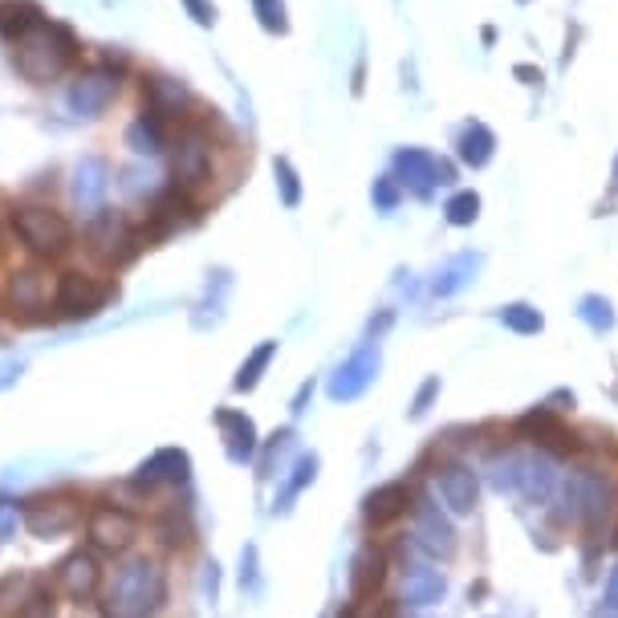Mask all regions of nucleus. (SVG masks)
<instances>
[{
    "mask_svg": "<svg viewBox=\"0 0 618 618\" xmlns=\"http://www.w3.org/2000/svg\"><path fill=\"white\" fill-rule=\"evenodd\" d=\"M512 74H517V77H526L529 86H541V70H533V65H517Z\"/></svg>",
    "mask_w": 618,
    "mask_h": 618,
    "instance_id": "nucleus-54",
    "label": "nucleus"
},
{
    "mask_svg": "<svg viewBox=\"0 0 618 618\" xmlns=\"http://www.w3.org/2000/svg\"><path fill=\"white\" fill-rule=\"evenodd\" d=\"M277 346H281L277 338H264L248 350L245 362L236 367V379H232V391H236V395H248V391H257V386H261V379L269 374L273 358H277Z\"/></svg>",
    "mask_w": 618,
    "mask_h": 618,
    "instance_id": "nucleus-32",
    "label": "nucleus"
},
{
    "mask_svg": "<svg viewBox=\"0 0 618 618\" xmlns=\"http://www.w3.org/2000/svg\"><path fill=\"white\" fill-rule=\"evenodd\" d=\"M371 203H374V212H383V217L399 212V203H403L399 180H395V175H379L371 184Z\"/></svg>",
    "mask_w": 618,
    "mask_h": 618,
    "instance_id": "nucleus-45",
    "label": "nucleus"
},
{
    "mask_svg": "<svg viewBox=\"0 0 618 618\" xmlns=\"http://www.w3.org/2000/svg\"><path fill=\"white\" fill-rule=\"evenodd\" d=\"M273 180H277L281 203H285V208H297V203H301V175H297L294 159L277 154V159H273Z\"/></svg>",
    "mask_w": 618,
    "mask_h": 618,
    "instance_id": "nucleus-43",
    "label": "nucleus"
},
{
    "mask_svg": "<svg viewBox=\"0 0 618 618\" xmlns=\"http://www.w3.org/2000/svg\"><path fill=\"white\" fill-rule=\"evenodd\" d=\"M53 285H58V273H49L41 261L21 264L4 277V289H0V301L4 309H13L16 318L25 322H41L46 313L41 309H53Z\"/></svg>",
    "mask_w": 618,
    "mask_h": 618,
    "instance_id": "nucleus-14",
    "label": "nucleus"
},
{
    "mask_svg": "<svg viewBox=\"0 0 618 618\" xmlns=\"http://www.w3.org/2000/svg\"><path fill=\"white\" fill-rule=\"evenodd\" d=\"M9 232L33 261H58L74 248V224L53 203L29 200L9 208Z\"/></svg>",
    "mask_w": 618,
    "mask_h": 618,
    "instance_id": "nucleus-4",
    "label": "nucleus"
},
{
    "mask_svg": "<svg viewBox=\"0 0 618 618\" xmlns=\"http://www.w3.org/2000/svg\"><path fill=\"white\" fill-rule=\"evenodd\" d=\"M86 509H90V500L74 489H58V493H37L25 500V517H21V526L25 533L37 541H62L70 533L82 529L86 521Z\"/></svg>",
    "mask_w": 618,
    "mask_h": 618,
    "instance_id": "nucleus-6",
    "label": "nucleus"
},
{
    "mask_svg": "<svg viewBox=\"0 0 618 618\" xmlns=\"http://www.w3.org/2000/svg\"><path fill=\"white\" fill-rule=\"evenodd\" d=\"M318 472H322V456H318V452H297L294 464L281 472V484H277V493H273V512L285 517V512L294 509L297 496L306 493V489H313Z\"/></svg>",
    "mask_w": 618,
    "mask_h": 618,
    "instance_id": "nucleus-25",
    "label": "nucleus"
},
{
    "mask_svg": "<svg viewBox=\"0 0 618 618\" xmlns=\"http://www.w3.org/2000/svg\"><path fill=\"white\" fill-rule=\"evenodd\" d=\"M58 590H53V582L49 578H41L37 582V590L29 594V603L16 610V618H58Z\"/></svg>",
    "mask_w": 618,
    "mask_h": 618,
    "instance_id": "nucleus-44",
    "label": "nucleus"
},
{
    "mask_svg": "<svg viewBox=\"0 0 618 618\" xmlns=\"http://www.w3.org/2000/svg\"><path fill=\"white\" fill-rule=\"evenodd\" d=\"M432 489L440 496V505L452 512V517H472L480 500V472L460 456H448V460L435 464L432 472Z\"/></svg>",
    "mask_w": 618,
    "mask_h": 618,
    "instance_id": "nucleus-18",
    "label": "nucleus"
},
{
    "mask_svg": "<svg viewBox=\"0 0 618 618\" xmlns=\"http://www.w3.org/2000/svg\"><path fill=\"white\" fill-rule=\"evenodd\" d=\"M16 374H21V362H9V367H0V386H4V383H13Z\"/></svg>",
    "mask_w": 618,
    "mask_h": 618,
    "instance_id": "nucleus-55",
    "label": "nucleus"
},
{
    "mask_svg": "<svg viewBox=\"0 0 618 618\" xmlns=\"http://www.w3.org/2000/svg\"><path fill=\"white\" fill-rule=\"evenodd\" d=\"M77 53H82V46H77L74 29L46 16L37 29L25 33L13 46V70L29 86H53L74 70Z\"/></svg>",
    "mask_w": 618,
    "mask_h": 618,
    "instance_id": "nucleus-3",
    "label": "nucleus"
},
{
    "mask_svg": "<svg viewBox=\"0 0 618 618\" xmlns=\"http://www.w3.org/2000/svg\"><path fill=\"white\" fill-rule=\"evenodd\" d=\"M82 529H86V545L98 557H126L135 554L143 537V517L119 500H90Z\"/></svg>",
    "mask_w": 618,
    "mask_h": 618,
    "instance_id": "nucleus-5",
    "label": "nucleus"
},
{
    "mask_svg": "<svg viewBox=\"0 0 618 618\" xmlns=\"http://www.w3.org/2000/svg\"><path fill=\"white\" fill-rule=\"evenodd\" d=\"M151 537H154V545H159L163 554H184V549H191V545H196V526L187 521V512L163 509L151 521Z\"/></svg>",
    "mask_w": 618,
    "mask_h": 618,
    "instance_id": "nucleus-30",
    "label": "nucleus"
},
{
    "mask_svg": "<svg viewBox=\"0 0 618 618\" xmlns=\"http://www.w3.org/2000/svg\"><path fill=\"white\" fill-rule=\"evenodd\" d=\"M379 371H383V346L367 338L362 346H358V350H350V355H346L338 367H334L330 383H325V395H330L334 403L362 399V395H367V391L374 386Z\"/></svg>",
    "mask_w": 618,
    "mask_h": 618,
    "instance_id": "nucleus-16",
    "label": "nucleus"
},
{
    "mask_svg": "<svg viewBox=\"0 0 618 618\" xmlns=\"http://www.w3.org/2000/svg\"><path fill=\"white\" fill-rule=\"evenodd\" d=\"M86 240H90V257L102 264V269H110V273L131 264L143 248H147L139 224L131 217H123V212H110V208H102L98 217H90Z\"/></svg>",
    "mask_w": 618,
    "mask_h": 618,
    "instance_id": "nucleus-8",
    "label": "nucleus"
},
{
    "mask_svg": "<svg viewBox=\"0 0 618 618\" xmlns=\"http://www.w3.org/2000/svg\"><path fill=\"white\" fill-rule=\"evenodd\" d=\"M456 159L472 171L489 168V163L496 159V131L493 126L480 123V119H468V123L460 126V135H456Z\"/></svg>",
    "mask_w": 618,
    "mask_h": 618,
    "instance_id": "nucleus-28",
    "label": "nucleus"
},
{
    "mask_svg": "<svg viewBox=\"0 0 618 618\" xmlns=\"http://www.w3.org/2000/svg\"><path fill=\"white\" fill-rule=\"evenodd\" d=\"M119 187H123L131 200H154V196L163 191L159 175H154L147 163H126V168L119 171Z\"/></svg>",
    "mask_w": 618,
    "mask_h": 618,
    "instance_id": "nucleus-38",
    "label": "nucleus"
},
{
    "mask_svg": "<svg viewBox=\"0 0 618 618\" xmlns=\"http://www.w3.org/2000/svg\"><path fill=\"white\" fill-rule=\"evenodd\" d=\"M203 594H208V603H220V566L217 561L203 566Z\"/></svg>",
    "mask_w": 618,
    "mask_h": 618,
    "instance_id": "nucleus-50",
    "label": "nucleus"
},
{
    "mask_svg": "<svg viewBox=\"0 0 618 618\" xmlns=\"http://www.w3.org/2000/svg\"><path fill=\"white\" fill-rule=\"evenodd\" d=\"M391 175L399 180V187L416 200H432L435 187L456 184V163L440 159L428 147H399L391 154Z\"/></svg>",
    "mask_w": 618,
    "mask_h": 618,
    "instance_id": "nucleus-11",
    "label": "nucleus"
},
{
    "mask_svg": "<svg viewBox=\"0 0 618 618\" xmlns=\"http://www.w3.org/2000/svg\"><path fill=\"white\" fill-rule=\"evenodd\" d=\"M517 4H529V0H517Z\"/></svg>",
    "mask_w": 618,
    "mask_h": 618,
    "instance_id": "nucleus-57",
    "label": "nucleus"
},
{
    "mask_svg": "<svg viewBox=\"0 0 618 618\" xmlns=\"http://www.w3.org/2000/svg\"><path fill=\"white\" fill-rule=\"evenodd\" d=\"M313 379H306V383L297 386L294 391V399H289V411H294V416H306V407H309V399H313Z\"/></svg>",
    "mask_w": 618,
    "mask_h": 618,
    "instance_id": "nucleus-51",
    "label": "nucleus"
},
{
    "mask_svg": "<svg viewBox=\"0 0 618 618\" xmlns=\"http://www.w3.org/2000/svg\"><path fill=\"white\" fill-rule=\"evenodd\" d=\"M119 297V281L94 277L86 269H65L53 285V318L58 322H86L94 313H102Z\"/></svg>",
    "mask_w": 618,
    "mask_h": 618,
    "instance_id": "nucleus-7",
    "label": "nucleus"
},
{
    "mask_svg": "<svg viewBox=\"0 0 618 618\" xmlns=\"http://www.w3.org/2000/svg\"><path fill=\"white\" fill-rule=\"evenodd\" d=\"M236 582L245 590L248 598H257L264 590V573H261V549H257V541H248L245 549H240V570H236Z\"/></svg>",
    "mask_w": 618,
    "mask_h": 618,
    "instance_id": "nucleus-41",
    "label": "nucleus"
},
{
    "mask_svg": "<svg viewBox=\"0 0 618 618\" xmlns=\"http://www.w3.org/2000/svg\"><path fill=\"white\" fill-rule=\"evenodd\" d=\"M212 419H217V432H220V444H224L228 464L245 468V464L257 460V452H261V432H257L252 416L236 411V407H217V416Z\"/></svg>",
    "mask_w": 618,
    "mask_h": 618,
    "instance_id": "nucleus-24",
    "label": "nucleus"
},
{
    "mask_svg": "<svg viewBox=\"0 0 618 618\" xmlns=\"http://www.w3.org/2000/svg\"><path fill=\"white\" fill-rule=\"evenodd\" d=\"M386 570L391 566H386L383 549H374V545L358 549L355 561H350V603H371L379 586L386 582Z\"/></svg>",
    "mask_w": 618,
    "mask_h": 618,
    "instance_id": "nucleus-27",
    "label": "nucleus"
},
{
    "mask_svg": "<svg viewBox=\"0 0 618 618\" xmlns=\"http://www.w3.org/2000/svg\"><path fill=\"white\" fill-rule=\"evenodd\" d=\"M618 505V489L615 480L606 477V468H570L554 493V526L561 529H578L586 537H598Z\"/></svg>",
    "mask_w": 618,
    "mask_h": 618,
    "instance_id": "nucleus-2",
    "label": "nucleus"
},
{
    "mask_svg": "<svg viewBox=\"0 0 618 618\" xmlns=\"http://www.w3.org/2000/svg\"><path fill=\"white\" fill-rule=\"evenodd\" d=\"M603 610L606 615H618V561L606 573V586H603Z\"/></svg>",
    "mask_w": 618,
    "mask_h": 618,
    "instance_id": "nucleus-49",
    "label": "nucleus"
},
{
    "mask_svg": "<svg viewBox=\"0 0 618 618\" xmlns=\"http://www.w3.org/2000/svg\"><path fill=\"white\" fill-rule=\"evenodd\" d=\"M171 603V570L163 554H126L107 570L98 618H159Z\"/></svg>",
    "mask_w": 618,
    "mask_h": 618,
    "instance_id": "nucleus-1",
    "label": "nucleus"
},
{
    "mask_svg": "<svg viewBox=\"0 0 618 618\" xmlns=\"http://www.w3.org/2000/svg\"><path fill=\"white\" fill-rule=\"evenodd\" d=\"M102 586H107V566H102V557L94 554L90 545H77L53 566V590L77 610L98 603Z\"/></svg>",
    "mask_w": 618,
    "mask_h": 618,
    "instance_id": "nucleus-13",
    "label": "nucleus"
},
{
    "mask_svg": "<svg viewBox=\"0 0 618 618\" xmlns=\"http://www.w3.org/2000/svg\"><path fill=\"white\" fill-rule=\"evenodd\" d=\"M578 318H582V325L586 330H594V334H610L618 325V313H615V301L603 294H586L578 297V309H573Z\"/></svg>",
    "mask_w": 618,
    "mask_h": 618,
    "instance_id": "nucleus-37",
    "label": "nucleus"
},
{
    "mask_svg": "<svg viewBox=\"0 0 618 618\" xmlns=\"http://www.w3.org/2000/svg\"><path fill=\"white\" fill-rule=\"evenodd\" d=\"M196 220H200L196 191H187V187L180 184H163V191H159L151 200V208H147V220L139 224V232H143V240H147V248H151L154 240H163V236L187 228V224H196Z\"/></svg>",
    "mask_w": 618,
    "mask_h": 618,
    "instance_id": "nucleus-17",
    "label": "nucleus"
},
{
    "mask_svg": "<svg viewBox=\"0 0 618 618\" xmlns=\"http://www.w3.org/2000/svg\"><path fill=\"white\" fill-rule=\"evenodd\" d=\"M517 435L529 440L533 448L549 452V456H573V452L582 448V440L570 432V423L557 416V411H549L545 403H541V407H529L526 416L517 419Z\"/></svg>",
    "mask_w": 618,
    "mask_h": 618,
    "instance_id": "nucleus-19",
    "label": "nucleus"
},
{
    "mask_svg": "<svg viewBox=\"0 0 618 618\" xmlns=\"http://www.w3.org/2000/svg\"><path fill=\"white\" fill-rule=\"evenodd\" d=\"M46 21L41 13V4H33V0H0V37L16 46L25 33H33L37 25Z\"/></svg>",
    "mask_w": 618,
    "mask_h": 618,
    "instance_id": "nucleus-33",
    "label": "nucleus"
},
{
    "mask_svg": "<svg viewBox=\"0 0 618 618\" xmlns=\"http://www.w3.org/2000/svg\"><path fill=\"white\" fill-rule=\"evenodd\" d=\"M444 220H448L452 228H472L480 220V196L472 187H460V191H452L448 203H444Z\"/></svg>",
    "mask_w": 618,
    "mask_h": 618,
    "instance_id": "nucleus-40",
    "label": "nucleus"
},
{
    "mask_svg": "<svg viewBox=\"0 0 618 618\" xmlns=\"http://www.w3.org/2000/svg\"><path fill=\"white\" fill-rule=\"evenodd\" d=\"M391 322H395V313H391V309H379V318H371V322H367V338L379 342L386 330H391Z\"/></svg>",
    "mask_w": 618,
    "mask_h": 618,
    "instance_id": "nucleus-52",
    "label": "nucleus"
},
{
    "mask_svg": "<svg viewBox=\"0 0 618 618\" xmlns=\"http://www.w3.org/2000/svg\"><path fill=\"white\" fill-rule=\"evenodd\" d=\"M37 582H41V573H29V570L4 573V578H0V618H16V610L29 603Z\"/></svg>",
    "mask_w": 618,
    "mask_h": 618,
    "instance_id": "nucleus-35",
    "label": "nucleus"
},
{
    "mask_svg": "<svg viewBox=\"0 0 618 618\" xmlns=\"http://www.w3.org/2000/svg\"><path fill=\"white\" fill-rule=\"evenodd\" d=\"M496 322L505 325L509 334H521V338H533L545 330V313L537 306H529V301H509V306L496 309Z\"/></svg>",
    "mask_w": 618,
    "mask_h": 618,
    "instance_id": "nucleus-36",
    "label": "nucleus"
},
{
    "mask_svg": "<svg viewBox=\"0 0 618 618\" xmlns=\"http://www.w3.org/2000/svg\"><path fill=\"white\" fill-rule=\"evenodd\" d=\"M110 180H114V171H110V163L102 154H82L74 163V184H70V191H74L77 212L86 220L98 217V212L107 208Z\"/></svg>",
    "mask_w": 618,
    "mask_h": 618,
    "instance_id": "nucleus-23",
    "label": "nucleus"
},
{
    "mask_svg": "<svg viewBox=\"0 0 618 618\" xmlns=\"http://www.w3.org/2000/svg\"><path fill=\"white\" fill-rule=\"evenodd\" d=\"M143 110L154 114L159 123H187L191 114V90L187 82L171 74H147L143 77Z\"/></svg>",
    "mask_w": 618,
    "mask_h": 618,
    "instance_id": "nucleus-21",
    "label": "nucleus"
},
{
    "mask_svg": "<svg viewBox=\"0 0 618 618\" xmlns=\"http://www.w3.org/2000/svg\"><path fill=\"white\" fill-rule=\"evenodd\" d=\"M480 264H484V257L480 252H456L440 273L432 277V297H456L464 294L472 281H477Z\"/></svg>",
    "mask_w": 618,
    "mask_h": 618,
    "instance_id": "nucleus-31",
    "label": "nucleus"
},
{
    "mask_svg": "<svg viewBox=\"0 0 618 618\" xmlns=\"http://www.w3.org/2000/svg\"><path fill=\"white\" fill-rule=\"evenodd\" d=\"M615 191H618V159H615Z\"/></svg>",
    "mask_w": 618,
    "mask_h": 618,
    "instance_id": "nucleus-56",
    "label": "nucleus"
},
{
    "mask_svg": "<svg viewBox=\"0 0 618 618\" xmlns=\"http://www.w3.org/2000/svg\"><path fill=\"white\" fill-rule=\"evenodd\" d=\"M21 517H25V505H21V500H13V496H0V541L16 537Z\"/></svg>",
    "mask_w": 618,
    "mask_h": 618,
    "instance_id": "nucleus-47",
    "label": "nucleus"
},
{
    "mask_svg": "<svg viewBox=\"0 0 618 618\" xmlns=\"http://www.w3.org/2000/svg\"><path fill=\"white\" fill-rule=\"evenodd\" d=\"M123 147L135 154V159H154V154H163L171 147V143H168V123H159L154 114L139 110V114L126 123Z\"/></svg>",
    "mask_w": 618,
    "mask_h": 618,
    "instance_id": "nucleus-29",
    "label": "nucleus"
},
{
    "mask_svg": "<svg viewBox=\"0 0 618 618\" xmlns=\"http://www.w3.org/2000/svg\"><path fill=\"white\" fill-rule=\"evenodd\" d=\"M521 472H526V452L521 448L493 452V460H489V484H493V493L500 496L521 493Z\"/></svg>",
    "mask_w": 618,
    "mask_h": 618,
    "instance_id": "nucleus-34",
    "label": "nucleus"
},
{
    "mask_svg": "<svg viewBox=\"0 0 618 618\" xmlns=\"http://www.w3.org/2000/svg\"><path fill=\"white\" fill-rule=\"evenodd\" d=\"M119 90H123V70L110 62H94L70 77L62 102L74 119H102L114 107Z\"/></svg>",
    "mask_w": 618,
    "mask_h": 618,
    "instance_id": "nucleus-10",
    "label": "nucleus"
},
{
    "mask_svg": "<svg viewBox=\"0 0 618 618\" xmlns=\"http://www.w3.org/2000/svg\"><path fill=\"white\" fill-rule=\"evenodd\" d=\"M448 598V578L432 561H403L399 566V606L428 610Z\"/></svg>",
    "mask_w": 618,
    "mask_h": 618,
    "instance_id": "nucleus-22",
    "label": "nucleus"
},
{
    "mask_svg": "<svg viewBox=\"0 0 618 618\" xmlns=\"http://www.w3.org/2000/svg\"><path fill=\"white\" fill-rule=\"evenodd\" d=\"M212 168H217V139H212V131L200 119H187L184 131L171 143V184L187 187V191H200L212 180Z\"/></svg>",
    "mask_w": 618,
    "mask_h": 618,
    "instance_id": "nucleus-9",
    "label": "nucleus"
},
{
    "mask_svg": "<svg viewBox=\"0 0 618 618\" xmlns=\"http://www.w3.org/2000/svg\"><path fill=\"white\" fill-rule=\"evenodd\" d=\"M561 484V472H557V456L549 452H526V472H521V496L529 505H549Z\"/></svg>",
    "mask_w": 618,
    "mask_h": 618,
    "instance_id": "nucleus-26",
    "label": "nucleus"
},
{
    "mask_svg": "<svg viewBox=\"0 0 618 618\" xmlns=\"http://www.w3.org/2000/svg\"><path fill=\"white\" fill-rule=\"evenodd\" d=\"M297 435L294 428H281V432H273L269 440H261V452H257V460H261V477H273L277 472L281 477V464H285V452H294Z\"/></svg>",
    "mask_w": 618,
    "mask_h": 618,
    "instance_id": "nucleus-39",
    "label": "nucleus"
},
{
    "mask_svg": "<svg viewBox=\"0 0 618 618\" xmlns=\"http://www.w3.org/2000/svg\"><path fill=\"white\" fill-rule=\"evenodd\" d=\"M411 549L428 561H452L460 549V533L452 526V512L435 496H419L411 505Z\"/></svg>",
    "mask_w": 618,
    "mask_h": 618,
    "instance_id": "nucleus-12",
    "label": "nucleus"
},
{
    "mask_svg": "<svg viewBox=\"0 0 618 618\" xmlns=\"http://www.w3.org/2000/svg\"><path fill=\"white\" fill-rule=\"evenodd\" d=\"M187 484H191V456L184 448H154L119 489L143 500V496H154L163 489H187Z\"/></svg>",
    "mask_w": 618,
    "mask_h": 618,
    "instance_id": "nucleus-15",
    "label": "nucleus"
},
{
    "mask_svg": "<svg viewBox=\"0 0 618 618\" xmlns=\"http://www.w3.org/2000/svg\"><path fill=\"white\" fill-rule=\"evenodd\" d=\"M180 4H184V13L191 16L200 29H212V25L220 21V13H217V4H212V0H180Z\"/></svg>",
    "mask_w": 618,
    "mask_h": 618,
    "instance_id": "nucleus-48",
    "label": "nucleus"
},
{
    "mask_svg": "<svg viewBox=\"0 0 618 618\" xmlns=\"http://www.w3.org/2000/svg\"><path fill=\"white\" fill-rule=\"evenodd\" d=\"M440 391H444L440 374H428V379L419 383L416 399H411V419H423V416H428V411L435 407V399H440Z\"/></svg>",
    "mask_w": 618,
    "mask_h": 618,
    "instance_id": "nucleus-46",
    "label": "nucleus"
},
{
    "mask_svg": "<svg viewBox=\"0 0 618 618\" xmlns=\"http://www.w3.org/2000/svg\"><path fill=\"white\" fill-rule=\"evenodd\" d=\"M545 407L561 416V411H573V407H578V399H573V391H554V395L545 399Z\"/></svg>",
    "mask_w": 618,
    "mask_h": 618,
    "instance_id": "nucleus-53",
    "label": "nucleus"
},
{
    "mask_svg": "<svg viewBox=\"0 0 618 618\" xmlns=\"http://www.w3.org/2000/svg\"><path fill=\"white\" fill-rule=\"evenodd\" d=\"M252 4V16H257V25L264 33H273V37H285L289 33V9H285V0H248Z\"/></svg>",
    "mask_w": 618,
    "mask_h": 618,
    "instance_id": "nucleus-42",
    "label": "nucleus"
},
{
    "mask_svg": "<svg viewBox=\"0 0 618 618\" xmlns=\"http://www.w3.org/2000/svg\"><path fill=\"white\" fill-rule=\"evenodd\" d=\"M606 618H618V615H606Z\"/></svg>",
    "mask_w": 618,
    "mask_h": 618,
    "instance_id": "nucleus-58",
    "label": "nucleus"
},
{
    "mask_svg": "<svg viewBox=\"0 0 618 618\" xmlns=\"http://www.w3.org/2000/svg\"><path fill=\"white\" fill-rule=\"evenodd\" d=\"M411 505H416L411 480H386V484L362 496V521H367V529L379 533V529H391L395 521L411 517Z\"/></svg>",
    "mask_w": 618,
    "mask_h": 618,
    "instance_id": "nucleus-20",
    "label": "nucleus"
}]
</instances>
